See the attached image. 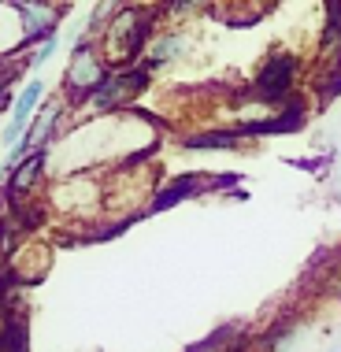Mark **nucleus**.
Masks as SVG:
<instances>
[{"instance_id": "1", "label": "nucleus", "mask_w": 341, "mask_h": 352, "mask_svg": "<svg viewBox=\"0 0 341 352\" xmlns=\"http://www.w3.org/2000/svg\"><path fill=\"white\" fill-rule=\"evenodd\" d=\"M160 4H138V0H122L116 8V15L108 19L104 34L97 37L104 60L111 67H134L145 60L148 45L156 37V23H160Z\"/></svg>"}, {"instance_id": "2", "label": "nucleus", "mask_w": 341, "mask_h": 352, "mask_svg": "<svg viewBox=\"0 0 341 352\" xmlns=\"http://www.w3.org/2000/svg\"><path fill=\"white\" fill-rule=\"evenodd\" d=\"M111 63L104 60L100 45L93 37H82L71 45V60H67V71H63V104L67 108H85L89 97L97 93V85L108 78Z\"/></svg>"}, {"instance_id": "3", "label": "nucleus", "mask_w": 341, "mask_h": 352, "mask_svg": "<svg viewBox=\"0 0 341 352\" xmlns=\"http://www.w3.org/2000/svg\"><path fill=\"white\" fill-rule=\"evenodd\" d=\"M297 85H300V56L274 49L256 67L252 82H249V97L256 104H263V108H282L286 100L297 97Z\"/></svg>"}, {"instance_id": "4", "label": "nucleus", "mask_w": 341, "mask_h": 352, "mask_svg": "<svg viewBox=\"0 0 341 352\" xmlns=\"http://www.w3.org/2000/svg\"><path fill=\"white\" fill-rule=\"evenodd\" d=\"M153 85V74H148L141 63L134 67H111L108 78L97 85V93L89 97L85 108H93V116H119L122 108H130L141 93Z\"/></svg>"}, {"instance_id": "5", "label": "nucleus", "mask_w": 341, "mask_h": 352, "mask_svg": "<svg viewBox=\"0 0 341 352\" xmlns=\"http://www.w3.org/2000/svg\"><path fill=\"white\" fill-rule=\"evenodd\" d=\"M19 12V26H23V49H37L45 37L60 34V19H63V4L56 0H12Z\"/></svg>"}, {"instance_id": "6", "label": "nucleus", "mask_w": 341, "mask_h": 352, "mask_svg": "<svg viewBox=\"0 0 341 352\" xmlns=\"http://www.w3.org/2000/svg\"><path fill=\"white\" fill-rule=\"evenodd\" d=\"M41 100H45V82H41V74H34V78L26 82V85H19V93H15L12 108H8L4 126H0V145L12 148L15 141L26 134V126H30L34 111L41 108Z\"/></svg>"}, {"instance_id": "7", "label": "nucleus", "mask_w": 341, "mask_h": 352, "mask_svg": "<svg viewBox=\"0 0 341 352\" xmlns=\"http://www.w3.org/2000/svg\"><path fill=\"white\" fill-rule=\"evenodd\" d=\"M234 182H241V175H226V178H204V175H178V178H170V182L160 189V193L153 197V212H170L175 204H182L189 201V197H197V193H208V189H226V186H234Z\"/></svg>"}, {"instance_id": "8", "label": "nucleus", "mask_w": 341, "mask_h": 352, "mask_svg": "<svg viewBox=\"0 0 341 352\" xmlns=\"http://www.w3.org/2000/svg\"><path fill=\"white\" fill-rule=\"evenodd\" d=\"M45 167H49V148H34L30 156H26L23 164L12 170V175L0 178V197H4L8 204H15L19 197H26L37 182H41Z\"/></svg>"}, {"instance_id": "9", "label": "nucleus", "mask_w": 341, "mask_h": 352, "mask_svg": "<svg viewBox=\"0 0 341 352\" xmlns=\"http://www.w3.org/2000/svg\"><path fill=\"white\" fill-rule=\"evenodd\" d=\"M186 49H189V34L186 30H164V34L153 37V45H148L141 67H145L148 74H160V71H167Z\"/></svg>"}, {"instance_id": "10", "label": "nucleus", "mask_w": 341, "mask_h": 352, "mask_svg": "<svg viewBox=\"0 0 341 352\" xmlns=\"http://www.w3.org/2000/svg\"><path fill=\"white\" fill-rule=\"evenodd\" d=\"M241 141H245V134L238 126H230V130H197V134H189L186 141H182V148H189V152H215V148H223V152H230V148H241Z\"/></svg>"}, {"instance_id": "11", "label": "nucleus", "mask_w": 341, "mask_h": 352, "mask_svg": "<svg viewBox=\"0 0 341 352\" xmlns=\"http://www.w3.org/2000/svg\"><path fill=\"white\" fill-rule=\"evenodd\" d=\"M323 60L330 63L341 52V0H323V37H319Z\"/></svg>"}, {"instance_id": "12", "label": "nucleus", "mask_w": 341, "mask_h": 352, "mask_svg": "<svg viewBox=\"0 0 341 352\" xmlns=\"http://www.w3.org/2000/svg\"><path fill=\"white\" fill-rule=\"evenodd\" d=\"M56 49H60V34L45 37V41L30 52V71H34V74H41V71H45V63H49L52 56H56Z\"/></svg>"}, {"instance_id": "13", "label": "nucleus", "mask_w": 341, "mask_h": 352, "mask_svg": "<svg viewBox=\"0 0 341 352\" xmlns=\"http://www.w3.org/2000/svg\"><path fill=\"white\" fill-rule=\"evenodd\" d=\"M286 164H289V167H300V170H311V175H316V170H323V167L330 164V160H323V156H311V160H297V156H293V160H286Z\"/></svg>"}, {"instance_id": "14", "label": "nucleus", "mask_w": 341, "mask_h": 352, "mask_svg": "<svg viewBox=\"0 0 341 352\" xmlns=\"http://www.w3.org/2000/svg\"><path fill=\"white\" fill-rule=\"evenodd\" d=\"M327 67H334V71L341 74V52H338V56H334V60H330V63H327Z\"/></svg>"}, {"instance_id": "15", "label": "nucleus", "mask_w": 341, "mask_h": 352, "mask_svg": "<svg viewBox=\"0 0 341 352\" xmlns=\"http://www.w3.org/2000/svg\"><path fill=\"white\" fill-rule=\"evenodd\" d=\"M4 208H8V201H4V197H0V223H4Z\"/></svg>"}, {"instance_id": "16", "label": "nucleus", "mask_w": 341, "mask_h": 352, "mask_svg": "<svg viewBox=\"0 0 341 352\" xmlns=\"http://www.w3.org/2000/svg\"><path fill=\"white\" fill-rule=\"evenodd\" d=\"M338 160H341V152H338Z\"/></svg>"}]
</instances>
